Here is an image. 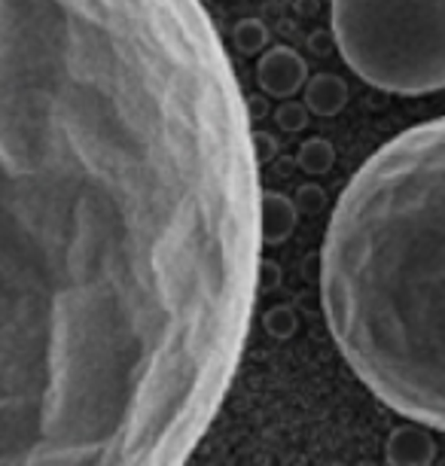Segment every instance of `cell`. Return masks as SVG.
Wrapping results in <instances>:
<instances>
[{
	"mask_svg": "<svg viewBox=\"0 0 445 466\" xmlns=\"http://www.w3.org/2000/svg\"><path fill=\"white\" fill-rule=\"evenodd\" d=\"M263 262L202 0H0V466H187Z\"/></svg>",
	"mask_w": 445,
	"mask_h": 466,
	"instance_id": "cell-1",
	"label": "cell"
},
{
	"mask_svg": "<svg viewBox=\"0 0 445 466\" xmlns=\"http://www.w3.org/2000/svg\"><path fill=\"white\" fill-rule=\"evenodd\" d=\"M320 296L354 375L445 433V116L372 153L339 196Z\"/></svg>",
	"mask_w": 445,
	"mask_h": 466,
	"instance_id": "cell-2",
	"label": "cell"
},
{
	"mask_svg": "<svg viewBox=\"0 0 445 466\" xmlns=\"http://www.w3.org/2000/svg\"><path fill=\"white\" fill-rule=\"evenodd\" d=\"M345 65L388 95L445 89V0H329Z\"/></svg>",
	"mask_w": 445,
	"mask_h": 466,
	"instance_id": "cell-3",
	"label": "cell"
},
{
	"mask_svg": "<svg viewBox=\"0 0 445 466\" xmlns=\"http://www.w3.org/2000/svg\"><path fill=\"white\" fill-rule=\"evenodd\" d=\"M257 83L268 98H293L308 83V65L290 46H272L257 65Z\"/></svg>",
	"mask_w": 445,
	"mask_h": 466,
	"instance_id": "cell-4",
	"label": "cell"
},
{
	"mask_svg": "<svg viewBox=\"0 0 445 466\" xmlns=\"http://www.w3.org/2000/svg\"><path fill=\"white\" fill-rule=\"evenodd\" d=\"M348 101V86L336 74H320L305 83V107L318 116H336Z\"/></svg>",
	"mask_w": 445,
	"mask_h": 466,
	"instance_id": "cell-5",
	"label": "cell"
},
{
	"mask_svg": "<svg viewBox=\"0 0 445 466\" xmlns=\"http://www.w3.org/2000/svg\"><path fill=\"white\" fill-rule=\"evenodd\" d=\"M388 457L394 466H427L433 457V439L421 430H397L388 442Z\"/></svg>",
	"mask_w": 445,
	"mask_h": 466,
	"instance_id": "cell-6",
	"label": "cell"
},
{
	"mask_svg": "<svg viewBox=\"0 0 445 466\" xmlns=\"http://www.w3.org/2000/svg\"><path fill=\"white\" fill-rule=\"evenodd\" d=\"M296 226V205L287 196H263V238L281 244Z\"/></svg>",
	"mask_w": 445,
	"mask_h": 466,
	"instance_id": "cell-7",
	"label": "cell"
},
{
	"mask_svg": "<svg viewBox=\"0 0 445 466\" xmlns=\"http://www.w3.org/2000/svg\"><path fill=\"white\" fill-rule=\"evenodd\" d=\"M333 162H336V149L329 147V140L324 137L305 140L299 149V165H302V171H308V174H327L333 168Z\"/></svg>",
	"mask_w": 445,
	"mask_h": 466,
	"instance_id": "cell-8",
	"label": "cell"
},
{
	"mask_svg": "<svg viewBox=\"0 0 445 466\" xmlns=\"http://www.w3.org/2000/svg\"><path fill=\"white\" fill-rule=\"evenodd\" d=\"M232 43L238 46L241 52H248V56H253V52H259L268 43V31H266V25L263 22H257V19H244L235 25V31H232Z\"/></svg>",
	"mask_w": 445,
	"mask_h": 466,
	"instance_id": "cell-9",
	"label": "cell"
},
{
	"mask_svg": "<svg viewBox=\"0 0 445 466\" xmlns=\"http://www.w3.org/2000/svg\"><path fill=\"white\" fill-rule=\"evenodd\" d=\"M275 119L284 131H302L308 126V107H305V104H296V101H284L281 107H278Z\"/></svg>",
	"mask_w": 445,
	"mask_h": 466,
	"instance_id": "cell-10",
	"label": "cell"
}]
</instances>
